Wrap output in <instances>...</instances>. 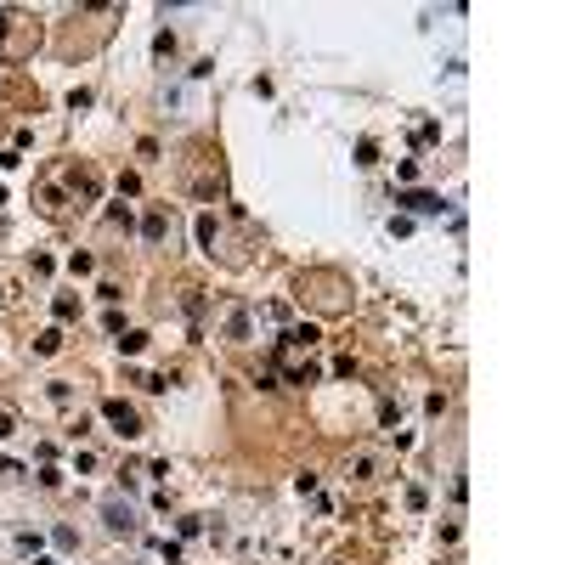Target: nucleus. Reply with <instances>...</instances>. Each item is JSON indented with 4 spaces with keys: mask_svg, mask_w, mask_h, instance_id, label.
Returning <instances> with one entry per match:
<instances>
[{
    "mask_svg": "<svg viewBox=\"0 0 565 565\" xmlns=\"http://www.w3.org/2000/svg\"><path fill=\"white\" fill-rule=\"evenodd\" d=\"M113 345H119V357H142V351H147V334H142V328H124Z\"/></svg>",
    "mask_w": 565,
    "mask_h": 565,
    "instance_id": "nucleus-6",
    "label": "nucleus"
},
{
    "mask_svg": "<svg viewBox=\"0 0 565 565\" xmlns=\"http://www.w3.org/2000/svg\"><path fill=\"white\" fill-rule=\"evenodd\" d=\"M142 238H147V243H164V238H170V209H164V204H153V209L142 215Z\"/></svg>",
    "mask_w": 565,
    "mask_h": 565,
    "instance_id": "nucleus-4",
    "label": "nucleus"
},
{
    "mask_svg": "<svg viewBox=\"0 0 565 565\" xmlns=\"http://www.w3.org/2000/svg\"><path fill=\"white\" fill-rule=\"evenodd\" d=\"M102 520H108V532H136V514H130L119 498H108V503H102Z\"/></svg>",
    "mask_w": 565,
    "mask_h": 565,
    "instance_id": "nucleus-5",
    "label": "nucleus"
},
{
    "mask_svg": "<svg viewBox=\"0 0 565 565\" xmlns=\"http://www.w3.org/2000/svg\"><path fill=\"white\" fill-rule=\"evenodd\" d=\"M17 554H40V537L34 532H17Z\"/></svg>",
    "mask_w": 565,
    "mask_h": 565,
    "instance_id": "nucleus-13",
    "label": "nucleus"
},
{
    "mask_svg": "<svg viewBox=\"0 0 565 565\" xmlns=\"http://www.w3.org/2000/svg\"><path fill=\"white\" fill-rule=\"evenodd\" d=\"M51 543H57L63 554H74V548H79V532H74V526H57V532H51Z\"/></svg>",
    "mask_w": 565,
    "mask_h": 565,
    "instance_id": "nucleus-11",
    "label": "nucleus"
},
{
    "mask_svg": "<svg viewBox=\"0 0 565 565\" xmlns=\"http://www.w3.org/2000/svg\"><path fill=\"white\" fill-rule=\"evenodd\" d=\"M34 565H57V559H40V554H34Z\"/></svg>",
    "mask_w": 565,
    "mask_h": 565,
    "instance_id": "nucleus-15",
    "label": "nucleus"
},
{
    "mask_svg": "<svg viewBox=\"0 0 565 565\" xmlns=\"http://www.w3.org/2000/svg\"><path fill=\"white\" fill-rule=\"evenodd\" d=\"M51 311H57V322H74V317H79V300H74V294H57Z\"/></svg>",
    "mask_w": 565,
    "mask_h": 565,
    "instance_id": "nucleus-9",
    "label": "nucleus"
},
{
    "mask_svg": "<svg viewBox=\"0 0 565 565\" xmlns=\"http://www.w3.org/2000/svg\"><path fill=\"white\" fill-rule=\"evenodd\" d=\"M12 429H17V418H12L6 407H0V441H6V436H12Z\"/></svg>",
    "mask_w": 565,
    "mask_h": 565,
    "instance_id": "nucleus-14",
    "label": "nucleus"
},
{
    "mask_svg": "<svg viewBox=\"0 0 565 565\" xmlns=\"http://www.w3.org/2000/svg\"><path fill=\"white\" fill-rule=\"evenodd\" d=\"M193 232H198V243L215 254V215H198V227H193Z\"/></svg>",
    "mask_w": 565,
    "mask_h": 565,
    "instance_id": "nucleus-10",
    "label": "nucleus"
},
{
    "mask_svg": "<svg viewBox=\"0 0 565 565\" xmlns=\"http://www.w3.org/2000/svg\"><path fill=\"white\" fill-rule=\"evenodd\" d=\"M396 204H402L407 215H441V209H447L441 193H396Z\"/></svg>",
    "mask_w": 565,
    "mask_h": 565,
    "instance_id": "nucleus-3",
    "label": "nucleus"
},
{
    "mask_svg": "<svg viewBox=\"0 0 565 565\" xmlns=\"http://www.w3.org/2000/svg\"><path fill=\"white\" fill-rule=\"evenodd\" d=\"M170 51H176V34L158 28V34H153V57H170Z\"/></svg>",
    "mask_w": 565,
    "mask_h": 565,
    "instance_id": "nucleus-12",
    "label": "nucleus"
},
{
    "mask_svg": "<svg viewBox=\"0 0 565 565\" xmlns=\"http://www.w3.org/2000/svg\"><path fill=\"white\" fill-rule=\"evenodd\" d=\"M227 339H249V311H243V306L227 311Z\"/></svg>",
    "mask_w": 565,
    "mask_h": 565,
    "instance_id": "nucleus-7",
    "label": "nucleus"
},
{
    "mask_svg": "<svg viewBox=\"0 0 565 565\" xmlns=\"http://www.w3.org/2000/svg\"><path fill=\"white\" fill-rule=\"evenodd\" d=\"M322 334H317V322H294V328H283V339H277V351L272 357H300V351H311Z\"/></svg>",
    "mask_w": 565,
    "mask_h": 565,
    "instance_id": "nucleus-2",
    "label": "nucleus"
},
{
    "mask_svg": "<svg viewBox=\"0 0 565 565\" xmlns=\"http://www.w3.org/2000/svg\"><path fill=\"white\" fill-rule=\"evenodd\" d=\"M102 418L113 424V436H124V441H130V436H142V418H136V407H130V402H119V396H108V402H102Z\"/></svg>",
    "mask_w": 565,
    "mask_h": 565,
    "instance_id": "nucleus-1",
    "label": "nucleus"
},
{
    "mask_svg": "<svg viewBox=\"0 0 565 565\" xmlns=\"http://www.w3.org/2000/svg\"><path fill=\"white\" fill-rule=\"evenodd\" d=\"M34 351H40V357H57V351H63V334H57V328H46V334L34 339Z\"/></svg>",
    "mask_w": 565,
    "mask_h": 565,
    "instance_id": "nucleus-8",
    "label": "nucleus"
}]
</instances>
